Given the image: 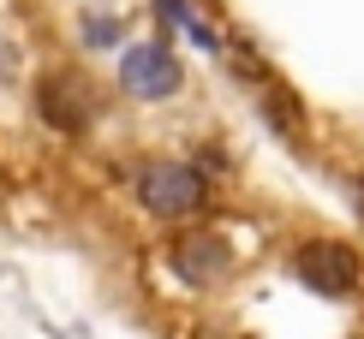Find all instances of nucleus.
I'll use <instances>...</instances> for the list:
<instances>
[{
    "mask_svg": "<svg viewBox=\"0 0 364 339\" xmlns=\"http://www.w3.org/2000/svg\"><path fill=\"white\" fill-rule=\"evenodd\" d=\"M168 262H173V274H179L186 286H215V280H227V274H233V250H227V238L209 233V226L179 233L173 250H168Z\"/></svg>",
    "mask_w": 364,
    "mask_h": 339,
    "instance_id": "obj_4",
    "label": "nucleus"
},
{
    "mask_svg": "<svg viewBox=\"0 0 364 339\" xmlns=\"http://www.w3.org/2000/svg\"><path fill=\"white\" fill-rule=\"evenodd\" d=\"M36 107H42V119H48L54 131H66V137H78L90 119H96L90 84H84V78H72V72H54V78H42V84H36Z\"/></svg>",
    "mask_w": 364,
    "mask_h": 339,
    "instance_id": "obj_5",
    "label": "nucleus"
},
{
    "mask_svg": "<svg viewBox=\"0 0 364 339\" xmlns=\"http://www.w3.org/2000/svg\"><path fill=\"white\" fill-rule=\"evenodd\" d=\"M293 274H299L311 291H323V298H346V291H358V280H364V262H358L353 244L305 238V244L293 250Z\"/></svg>",
    "mask_w": 364,
    "mask_h": 339,
    "instance_id": "obj_1",
    "label": "nucleus"
},
{
    "mask_svg": "<svg viewBox=\"0 0 364 339\" xmlns=\"http://www.w3.org/2000/svg\"><path fill=\"white\" fill-rule=\"evenodd\" d=\"M191 339H239V333H221V328H197Z\"/></svg>",
    "mask_w": 364,
    "mask_h": 339,
    "instance_id": "obj_7",
    "label": "nucleus"
},
{
    "mask_svg": "<svg viewBox=\"0 0 364 339\" xmlns=\"http://www.w3.org/2000/svg\"><path fill=\"white\" fill-rule=\"evenodd\" d=\"M138 196L149 214H161V221H179V214H191L203 203V173L197 167H179V161H156L138 173Z\"/></svg>",
    "mask_w": 364,
    "mask_h": 339,
    "instance_id": "obj_2",
    "label": "nucleus"
},
{
    "mask_svg": "<svg viewBox=\"0 0 364 339\" xmlns=\"http://www.w3.org/2000/svg\"><path fill=\"white\" fill-rule=\"evenodd\" d=\"M353 191H358V214H364V179H358V184H353Z\"/></svg>",
    "mask_w": 364,
    "mask_h": 339,
    "instance_id": "obj_8",
    "label": "nucleus"
},
{
    "mask_svg": "<svg viewBox=\"0 0 364 339\" xmlns=\"http://www.w3.org/2000/svg\"><path fill=\"white\" fill-rule=\"evenodd\" d=\"M119 84L138 101H168L186 84V72H179V60L161 42H138V48H126V60H119Z\"/></svg>",
    "mask_w": 364,
    "mask_h": 339,
    "instance_id": "obj_3",
    "label": "nucleus"
},
{
    "mask_svg": "<svg viewBox=\"0 0 364 339\" xmlns=\"http://www.w3.org/2000/svg\"><path fill=\"white\" fill-rule=\"evenodd\" d=\"M114 36H119V18H96V12L84 18V42H90V48H108Z\"/></svg>",
    "mask_w": 364,
    "mask_h": 339,
    "instance_id": "obj_6",
    "label": "nucleus"
}]
</instances>
